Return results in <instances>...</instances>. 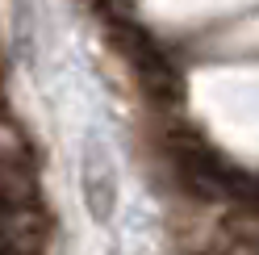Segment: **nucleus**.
Masks as SVG:
<instances>
[{"label":"nucleus","mask_w":259,"mask_h":255,"mask_svg":"<svg viewBox=\"0 0 259 255\" xmlns=\"http://www.w3.org/2000/svg\"><path fill=\"white\" fill-rule=\"evenodd\" d=\"M113 38H117L125 63L134 67V75L142 79V88L155 101H176L180 97V71H176V63L167 59L163 46H155V38L138 21H113Z\"/></svg>","instance_id":"f257e3e1"},{"label":"nucleus","mask_w":259,"mask_h":255,"mask_svg":"<svg viewBox=\"0 0 259 255\" xmlns=\"http://www.w3.org/2000/svg\"><path fill=\"white\" fill-rule=\"evenodd\" d=\"M171 142H176V159H180L184 180L197 193H205V197H242L247 193V176L226 163L205 138L180 130V134H171Z\"/></svg>","instance_id":"f03ea898"},{"label":"nucleus","mask_w":259,"mask_h":255,"mask_svg":"<svg viewBox=\"0 0 259 255\" xmlns=\"http://www.w3.org/2000/svg\"><path fill=\"white\" fill-rule=\"evenodd\" d=\"M79 193H84L92 222L109 226V218L117 214V172H113L109 147L96 134H88L79 147Z\"/></svg>","instance_id":"7ed1b4c3"}]
</instances>
